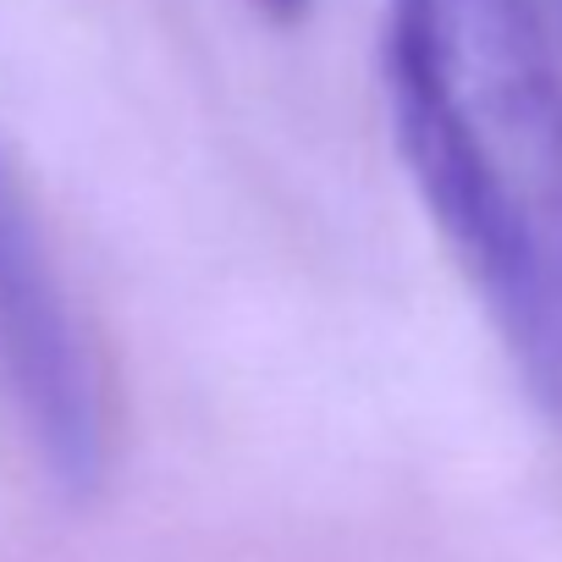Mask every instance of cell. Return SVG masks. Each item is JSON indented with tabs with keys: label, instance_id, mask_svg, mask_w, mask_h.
Listing matches in <instances>:
<instances>
[{
	"label": "cell",
	"instance_id": "6da1fadb",
	"mask_svg": "<svg viewBox=\"0 0 562 562\" xmlns=\"http://www.w3.org/2000/svg\"><path fill=\"white\" fill-rule=\"evenodd\" d=\"M381 83L425 215L562 436V72L535 0H386Z\"/></svg>",
	"mask_w": 562,
	"mask_h": 562
},
{
	"label": "cell",
	"instance_id": "7a4b0ae2",
	"mask_svg": "<svg viewBox=\"0 0 562 562\" xmlns=\"http://www.w3.org/2000/svg\"><path fill=\"white\" fill-rule=\"evenodd\" d=\"M0 386L45 474L61 491L89 496L111 463V381L7 149H0Z\"/></svg>",
	"mask_w": 562,
	"mask_h": 562
},
{
	"label": "cell",
	"instance_id": "3957f363",
	"mask_svg": "<svg viewBox=\"0 0 562 562\" xmlns=\"http://www.w3.org/2000/svg\"><path fill=\"white\" fill-rule=\"evenodd\" d=\"M254 7L270 18V23H299L310 12V0H254Z\"/></svg>",
	"mask_w": 562,
	"mask_h": 562
}]
</instances>
